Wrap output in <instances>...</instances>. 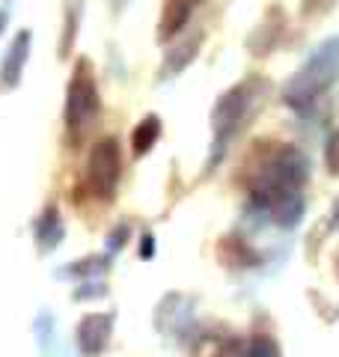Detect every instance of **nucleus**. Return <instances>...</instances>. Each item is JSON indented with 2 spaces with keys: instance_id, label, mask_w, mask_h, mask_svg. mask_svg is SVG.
<instances>
[{
  "instance_id": "obj_16",
  "label": "nucleus",
  "mask_w": 339,
  "mask_h": 357,
  "mask_svg": "<svg viewBox=\"0 0 339 357\" xmlns=\"http://www.w3.org/2000/svg\"><path fill=\"white\" fill-rule=\"evenodd\" d=\"M3 27H6V15H3V13H0V30H3Z\"/></svg>"
},
{
  "instance_id": "obj_13",
  "label": "nucleus",
  "mask_w": 339,
  "mask_h": 357,
  "mask_svg": "<svg viewBox=\"0 0 339 357\" xmlns=\"http://www.w3.org/2000/svg\"><path fill=\"white\" fill-rule=\"evenodd\" d=\"M128 238V227L126 223H119V229L116 232H110V238H107V248H110V253H116L119 248H122V241Z\"/></svg>"
},
{
  "instance_id": "obj_15",
  "label": "nucleus",
  "mask_w": 339,
  "mask_h": 357,
  "mask_svg": "<svg viewBox=\"0 0 339 357\" xmlns=\"http://www.w3.org/2000/svg\"><path fill=\"white\" fill-rule=\"evenodd\" d=\"M152 253H155V238H152V236H143V241H140V256H143V259H152Z\"/></svg>"
},
{
  "instance_id": "obj_1",
  "label": "nucleus",
  "mask_w": 339,
  "mask_h": 357,
  "mask_svg": "<svg viewBox=\"0 0 339 357\" xmlns=\"http://www.w3.org/2000/svg\"><path fill=\"white\" fill-rule=\"evenodd\" d=\"M98 110H101V98H98L93 66L81 57V63L75 66L69 89H66V126H69V131H84L96 122Z\"/></svg>"
},
{
  "instance_id": "obj_17",
  "label": "nucleus",
  "mask_w": 339,
  "mask_h": 357,
  "mask_svg": "<svg viewBox=\"0 0 339 357\" xmlns=\"http://www.w3.org/2000/svg\"><path fill=\"white\" fill-rule=\"evenodd\" d=\"M333 223H336V229H339V215H336V218H333Z\"/></svg>"
},
{
  "instance_id": "obj_7",
  "label": "nucleus",
  "mask_w": 339,
  "mask_h": 357,
  "mask_svg": "<svg viewBox=\"0 0 339 357\" xmlns=\"http://www.w3.org/2000/svg\"><path fill=\"white\" fill-rule=\"evenodd\" d=\"M190 9H194V0H167L164 15H161V27H158L161 39H173L176 33L188 24Z\"/></svg>"
},
{
  "instance_id": "obj_2",
  "label": "nucleus",
  "mask_w": 339,
  "mask_h": 357,
  "mask_svg": "<svg viewBox=\"0 0 339 357\" xmlns=\"http://www.w3.org/2000/svg\"><path fill=\"white\" fill-rule=\"evenodd\" d=\"M122 173V149L116 137H101L93 149H89L86 161V185L96 197H110L119 185Z\"/></svg>"
},
{
  "instance_id": "obj_12",
  "label": "nucleus",
  "mask_w": 339,
  "mask_h": 357,
  "mask_svg": "<svg viewBox=\"0 0 339 357\" xmlns=\"http://www.w3.org/2000/svg\"><path fill=\"white\" fill-rule=\"evenodd\" d=\"M75 30H77V13L69 9L66 13V27H63V42H60V57H69L72 54V42H75Z\"/></svg>"
},
{
  "instance_id": "obj_4",
  "label": "nucleus",
  "mask_w": 339,
  "mask_h": 357,
  "mask_svg": "<svg viewBox=\"0 0 339 357\" xmlns=\"http://www.w3.org/2000/svg\"><path fill=\"white\" fill-rule=\"evenodd\" d=\"M110 333H113V316H107V312H89V316L77 321V331H75L77 349L86 357H98L107 349Z\"/></svg>"
},
{
  "instance_id": "obj_10",
  "label": "nucleus",
  "mask_w": 339,
  "mask_h": 357,
  "mask_svg": "<svg viewBox=\"0 0 339 357\" xmlns=\"http://www.w3.org/2000/svg\"><path fill=\"white\" fill-rule=\"evenodd\" d=\"M197 48H199V36H194L188 45H182L179 51H173L167 57V75H173V72H179V69H185V66L190 63V57L197 54Z\"/></svg>"
},
{
  "instance_id": "obj_14",
  "label": "nucleus",
  "mask_w": 339,
  "mask_h": 357,
  "mask_svg": "<svg viewBox=\"0 0 339 357\" xmlns=\"http://www.w3.org/2000/svg\"><path fill=\"white\" fill-rule=\"evenodd\" d=\"M101 292V286H81L75 292V301H93V295H98Z\"/></svg>"
},
{
  "instance_id": "obj_9",
  "label": "nucleus",
  "mask_w": 339,
  "mask_h": 357,
  "mask_svg": "<svg viewBox=\"0 0 339 357\" xmlns=\"http://www.w3.org/2000/svg\"><path fill=\"white\" fill-rule=\"evenodd\" d=\"M107 271V259L105 256H86V259H75L69 265H63L60 277H81V280H89V277H98V274H105Z\"/></svg>"
},
{
  "instance_id": "obj_11",
  "label": "nucleus",
  "mask_w": 339,
  "mask_h": 357,
  "mask_svg": "<svg viewBox=\"0 0 339 357\" xmlns=\"http://www.w3.org/2000/svg\"><path fill=\"white\" fill-rule=\"evenodd\" d=\"M324 164L333 176H339V128H333L324 140Z\"/></svg>"
},
{
  "instance_id": "obj_3",
  "label": "nucleus",
  "mask_w": 339,
  "mask_h": 357,
  "mask_svg": "<svg viewBox=\"0 0 339 357\" xmlns=\"http://www.w3.org/2000/svg\"><path fill=\"white\" fill-rule=\"evenodd\" d=\"M247 107H250V86H244V84L229 89V93H223L218 98L214 114H211L214 131H218V149H220V143L241 126V119L247 116Z\"/></svg>"
},
{
  "instance_id": "obj_6",
  "label": "nucleus",
  "mask_w": 339,
  "mask_h": 357,
  "mask_svg": "<svg viewBox=\"0 0 339 357\" xmlns=\"http://www.w3.org/2000/svg\"><path fill=\"white\" fill-rule=\"evenodd\" d=\"M33 236H36L42 253H51L56 244L63 241L66 229H63V218H60V211H56V206H48L36 218V223H33Z\"/></svg>"
},
{
  "instance_id": "obj_5",
  "label": "nucleus",
  "mask_w": 339,
  "mask_h": 357,
  "mask_svg": "<svg viewBox=\"0 0 339 357\" xmlns=\"http://www.w3.org/2000/svg\"><path fill=\"white\" fill-rule=\"evenodd\" d=\"M27 57H30V30H21V33H15V39L9 42V48H6L3 66H0V81L6 86H18L21 75H24Z\"/></svg>"
},
{
  "instance_id": "obj_8",
  "label": "nucleus",
  "mask_w": 339,
  "mask_h": 357,
  "mask_svg": "<svg viewBox=\"0 0 339 357\" xmlns=\"http://www.w3.org/2000/svg\"><path fill=\"white\" fill-rule=\"evenodd\" d=\"M158 137H161V119L158 116H143L137 122V128H134V134H131V152L134 155H146L158 143Z\"/></svg>"
}]
</instances>
